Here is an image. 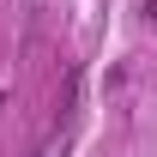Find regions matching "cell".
<instances>
[{
  "label": "cell",
  "instance_id": "6da1fadb",
  "mask_svg": "<svg viewBox=\"0 0 157 157\" xmlns=\"http://www.w3.org/2000/svg\"><path fill=\"white\" fill-rule=\"evenodd\" d=\"M42 157H60V151H42Z\"/></svg>",
  "mask_w": 157,
  "mask_h": 157
}]
</instances>
